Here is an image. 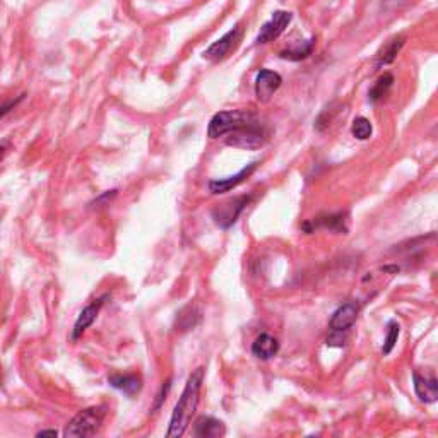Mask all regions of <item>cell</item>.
Instances as JSON below:
<instances>
[{"mask_svg": "<svg viewBox=\"0 0 438 438\" xmlns=\"http://www.w3.org/2000/svg\"><path fill=\"white\" fill-rule=\"evenodd\" d=\"M252 197L250 196H240L235 197V199H230L223 204H219L218 208L212 209V219L223 230H228V228L233 226L237 223V219L240 218V214L243 212V209L249 205V202Z\"/></svg>", "mask_w": 438, "mask_h": 438, "instance_id": "5", "label": "cell"}, {"mask_svg": "<svg viewBox=\"0 0 438 438\" xmlns=\"http://www.w3.org/2000/svg\"><path fill=\"white\" fill-rule=\"evenodd\" d=\"M0 385H2V372H0Z\"/></svg>", "mask_w": 438, "mask_h": 438, "instance_id": "27", "label": "cell"}, {"mask_svg": "<svg viewBox=\"0 0 438 438\" xmlns=\"http://www.w3.org/2000/svg\"><path fill=\"white\" fill-rule=\"evenodd\" d=\"M107 411L103 406H93L88 409H82L69 421V425L63 430L65 438H88L95 437L103 425V419Z\"/></svg>", "mask_w": 438, "mask_h": 438, "instance_id": "2", "label": "cell"}, {"mask_svg": "<svg viewBox=\"0 0 438 438\" xmlns=\"http://www.w3.org/2000/svg\"><path fill=\"white\" fill-rule=\"evenodd\" d=\"M346 344V336L344 332L332 331V334L327 338V346H344Z\"/></svg>", "mask_w": 438, "mask_h": 438, "instance_id": "22", "label": "cell"}, {"mask_svg": "<svg viewBox=\"0 0 438 438\" xmlns=\"http://www.w3.org/2000/svg\"><path fill=\"white\" fill-rule=\"evenodd\" d=\"M407 0H385V6L391 7V9H396V7H400L402 3H406Z\"/></svg>", "mask_w": 438, "mask_h": 438, "instance_id": "24", "label": "cell"}, {"mask_svg": "<svg viewBox=\"0 0 438 438\" xmlns=\"http://www.w3.org/2000/svg\"><path fill=\"white\" fill-rule=\"evenodd\" d=\"M358 305L354 302H347L341 305L334 313H332L331 320H329V327L331 331L346 332L347 329L353 327V324L358 319Z\"/></svg>", "mask_w": 438, "mask_h": 438, "instance_id": "10", "label": "cell"}, {"mask_svg": "<svg viewBox=\"0 0 438 438\" xmlns=\"http://www.w3.org/2000/svg\"><path fill=\"white\" fill-rule=\"evenodd\" d=\"M351 132H353V136L357 137V139L366 141L370 136H372L373 127H372V123H370L368 118L358 117V118H354L353 127H351Z\"/></svg>", "mask_w": 438, "mask_h": 438, "instance_id": "20", "label": "cell"}, {"mask_svg": "<svg viewBox=\"0 0 438 438\" xmlns=\"http://www.w3.org/2000/svg\"><path fill=\"white\" fill-rule=\"evenodd\" d=\"M202 384H204V368L199 366L189 377L185 389H183L182 396H180L177 406H175L170 419V428L166 432L168 438H180L187 432L190 421H192V416L196 414L197 406H199Z\"/></svg>", "mask_w": 438, "mask_h": 438, "instance_id": "1", "label": "cell"}, {"mask_svg": "<svg viewBox=\"0 0 438 438\" xmlns=\"http://www.w3.org/2000/svg\"><path fill=\"white\" fill-rule=\"evenodd\" d=\"M257 164H259V163H250V164H247V166L243 168V170H240L237 175H233V177L211 180V182H209V190H211L212 194L230 192L231 189H235V187H238L240 183L245 182V180L249 178L250 175L253 173V171H256Z\"/></svg>", "mask_w": 438, "mask_h": 438, "instance_id": "12", "label": "cell"}, {"mask_svg": "<svg viewBox=\"0 0 438 438\" xmlns=\"http://www.w3.org/2000/svg\"><path fill=\"white\" fill-rule=\"evenodd\" d=\"M38 437H57V432L55 430H45V432H40Z\"/></svg>", "mask_w": 438, "mask_h": 438, "instance_id": "25", "label": "cell"}, {"mask_svg": "<svg viewBox=\"0 0 438 438\" xmlns=\"http://www.w3.org/2000/svg\"><path fill=\"white\" fill-rule=\"evenodd\" d=\"M399 332H400V327L399 324L396 320H391L387 325V338H385V343H384V347H382V353L387 357V354L392 353V350L396 347V343H398V338H399Z\"/></svg>", "mask_w": 438, "mask_h": 438, "instance_id": "21", "label": "cell"}, {"mask_svg": "<svg viewBox=\"0 0 438 438\" xmlns=\"http://www.w3.org/2000/svg\"><path fill=\"white\" fill-rule=\"evenodd\" d=\"M312 48H313V40L305 41V43H299L297 47L293 48H288V50L281 52V57L286 58V60H293V62H298V60H303L308 57L312 54Z\"/></svg>", "mask_w": 438, "mask_h": 438, "instance_id": "18", "label": "cell"}, {"mask_svg": "<svg viewBox=\"0 0 438 438\" xmlns=\"http://www.w3.org/2000/svg\"><path fill=\"white\" fill-rule=\"evenodd\" d=\"M291 19H293L291 13H286V10H276V13L272 14L271 21H267L262 26L259 36H257V43L260 45L271 43L272 40L278 38L281 33L288 28Z\"/></svg>", "mask_w": 438, "mask_h": 438, "instance_id": "6", "label": "cell"}, {"mask_svg": "<svg viewBox=\"0 0 438 438\" xmlns=\"http://www.w3.org/2000/svg\"><path fill=\"white\" fill-rule=\"evenodd\" d=\"M392 84H394V76H392V74H384V76L375 82L372 91H370V100L379 101L384 98V96L389 93V89L392 88Z\"/></svg>", "mask_w": 438, "mask_h": 438, "instance_id": "19", "label": "cell"}, {"mask_svg": "<svg viewBox=\"0 0 438 438\" xmlns=\"http://www.w3.org/2000/svg\"><path fill=\"white\" fill-rule=\"evenodd\" d=\"M240 35H242V28H233L231 31H228L223 38L214 41V43L204 52V58L211 60V62H219V60H223L235 47H237Z\"/></svg>", "mask_w": 438, "mask_h": 438, "instance_id": "7", "label": "cell"}, {"mask_svg": "<svg viewBox=\"0 0 438 438\" xmlns=\"http://www.w3.org/2000/svg\"><path fill=\"white\" fill-rule=\"evenodd\" d=\"M279 351V341L272 338L271 334H260L259 338L253 341L252 344V354L259 359H271L278 354Z\"/></svg>", "mask_w": 438, "mask_h": 438, "instance_id": "15", "label": "cell"}, {"mask_svg": "<svg viewBox=\"0 0 438 438\" xmlns=\"http://www.w3.org/2000/svg\"><path fill=\"white\" fill-rule=\"evenodd\" d=\"M21 101V98L19 100H16V101H9V103H3V104H0V118L2 117H6L7 114H9L10 110H13L14 107H16L17 103H19Z\"/></svg>", "mask_w": 438, "mask_h": 438, "instance_id": "23", "label": "cell"}, {"mask_svg": "<svg viewBox=\"0 0 438 438\" xmlns=\"http://www.w3.org/2000/svg\"><path fill=\"white\" fill-rule=\"evenodd\" d=\"M281 76L278 72H272V70L262 69L256 77V96L257 100L262 103H267L272 98L276 91L281 88Z\"/></svg>", "mask_w": 438, "mask_h": 438, "instance_id": "8", "label": "cell"}, {"mask_svg": "<svg viewBox=\"0 0 438 438\" xmlns=\"http://www.w3.org/2000/svg\"><path fill=\"white\" fill-rule=\"evenodd\" d=\"M414 392L419 398V400L425 404H433L438 400V380L433 373L426 375V373L414 372Z\"/></svg>", "mask_w": 438, "mask_h": 438, "instance_id": "9", "label": "cell"}, {"mask_svg": "<svg viewBox=\"0 0 438 438\" xmlns=\"http://www.w3.org/2000/svg\"><path fill=\"white\" fill-rule=\"evenodd\" d=\"M226 144L233 146V148H242V149H257L260 146H264V142L267 141V130L262 123L257 122L250 123V125L242 127V129L235 130V132L228 134Z\"/></svg>", "mask_w": 438, "mask_h": 438, "instance_id": "4", "label": "cell"}, {"mask_svg": "<svg viewBox=\"0 0 438 438\" xmlns=\"http://www.w3.org/2000/svg\"><path fill=\"white\" fill-rule=\"evenodd\" d=\"M108 298V295H103V297L95 299L93 303H89L88 306H86L84 310L79 313V317H77L76 324H74V331H72V339L77 341L81 338L82 334H84L86 331H88L89 327H91L93 324H95L96 317H98L101 306L104 305V299Z\"/></svg>", "mask_w": 438, "mask_h": 438, "instance_id": "11", "label": "cell"}, {"mask_svg": "<svg viewBox=\"0 0 438 438\" xmlns=\"http://www.w3.org/2000/svg\"><path fill=\"white\" fill-rule=\"evenodd\" d=\"M313 228H325V230H332V231H347L344 228V214L339 212V214H329V216H320L313 221V226L306 228V233H312Z\"/></svg>", "mask_w": 438, "mask_h": 438, "instance_id": "17", "label": "cell"}, {"mask_svg": "<svg viewBox=\"0 0 438 438\" xmlns=\"http://www.w3.org/2000/svg\"><path fill=\"white\" fill-rule=\"evenodd\" d=\"M253 122H257V117L247 110L219 111L209 122L208 134L211 139H219V137L228 136V134L235 132V130L242 129L245 125H250Z\"/></svg>", "mask_w": 438, "mask_h": 438, "instance_id": "3", "label": "cell"}, {"mask_svg": "<svg viewBox=\"0 0 438 438\" xmlns=\"http://www.w3.org/2000/svg\"><path fill=\"white\" fill-rule=\"evenodd\" d=\"M194 433L201 438H218L226 433L224 423L212 416H201L194 426Z\"/></svg>", "mask_w": 438, "mask_h": 438, "instance_id": "13", "label": "cell"}, {"mask_svg": "<svg viewBox=\"0 0 438 438\" xmlns=\"http://www.w3.org/2000/svg\"><path fill=\"white\" fill-rule=\"evenodd\" d=\"M108 384H110L111 387L122 391L123 394L127 396L137 394L142 387L141 377L136 375V373H125V375H123V373H115V375L108 377Z\"/></svg>", "mask_w": 438, "mask_h": 438, "instance_id": "14", "label": "cell"}, {"mask_svg": "<svg viewBox=\"0 0 438 438\" xmlns=\"http://www.w3.org/2000/svg\"><path fill=\"white\" fill-rule=\"evenodd\" d=\"M402 47H404V38H402V36H396V38H392L380 50L379 57H377V67L387 65V63L394 62L396 57H398V55H399L400 48H402Z\"/></svg>", "mask_w": 438, "mask_h": 438, "instance_id": "16", "label": "cell"}, {"mask_svg": "<svg viewBox=\"0 0 438 438\" xmlns=\"http://www.w3.org/2000/svg\"><path fill=\"white\" fill-rule=\"evenodd\" d=\"M3 155H6V148H3V146L0 144V161L3 159Z\"/></svg>", "mask_w": 438, "mask_h": 438, "instance_id": "26", "label": "cell"}]
</instances>
